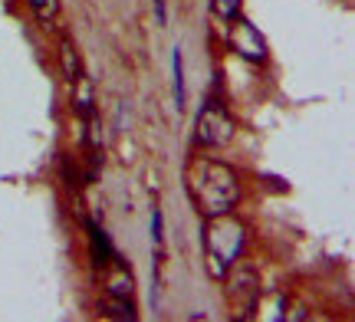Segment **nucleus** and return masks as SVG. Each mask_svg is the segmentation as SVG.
<instances>
[{"label":"nucleus","instance_id":"nucleus-9","mask_svg":"<svg viewBox=\"0 0 355 322\" xmlns=\"http://www.w3.org/2000/svg\"><path fill=\"white\" fill-rule=\"evenodd\" d=\"M73 109H76L79 118L92 116V82H89L83 73L73 79Z\"/></svg>","mask_w":355,"mask_h":322},{"label":"nucleus","instance_id":"nucleus-4","mask_svg":"<svg viewBox=\"0 0 355 322\" xmlns=\"http://www.w3.org/2000/svg\"><path fill=\"white\" fill-rule=\"evenodd\" d=\"M230 46L241 53L243 60H250V63H260L266 56L263 33H260L250 20H243V17H234V20H230Z\"/></svg>","mask_w":355,"mask_h":322},{"label":"nucleus","instance_id":"nucleus-1","mask_svg":"<svg viewBox=\"0 0 355 322\" xmlns=\"http://www.w3.org/2000/svg\"><path fill=\"white\" fill-rule=\"evenodd\" d=\"M188 194L204 217L230 214L241 201V181L234 168L214 158H194L188 165Z\"/></svg>","mask_w":355,"mask_h":322},{"label":"nucleus","instance_id":"nucleus-13","mask_svg":"<svg viewBox=\"0 0 355 322\" xmlns=\"http://www.w3.org/2000/svg\"><path fill=\"white\" fill-rule=\"evenodd\" d=\"M171 66H175V105L184 109V69H181V53L178 50L171 56Z\"/></svg>","mask_w":355,"mask_h":322},{"label":"nucleus","instance_id":"nucleus-15","mask_svg":"<svg viewBox=\"0 0 355 322\" xmlns=\"http://www.w3.org/2000/svg\"><path fill=\"white\" fill-rule=\"evenodd\" d=\"M152 240L155 244H162V211H155L152 214Z\"/></svg>","mask_w":355,"mask_h":322},{"label":"nucleus","instance_id":"nucleus-14","mask_svg":"<svg viewBox=\"0 0 355 322\" xmlns=\"http://www.w3.org/2000/svg\"><path fill=\"white\" fill-rule=\"evenodd\" d=\"M211 10H214V17L230 24L237 17V10H241V0H211Z\"/></svg>","mask_w":355,"mask_h":322},{"label":"nucleus","instance_id":"nucleus-7","mask_svg":"<svg viewBox=\"0 0 355 322\" xmlns=\"http://www.w3.org/2000/svg\"><path fill=\"white\" fill-rule=\"evenodd\" d=\"M260 293V283H257V273L250 267L234 273V283H230V296H243L247 299V310H254V299Z\"/></svg>","mask_w":355,"mask_h":322},{"label":"nucleus","instance_id":"nucleus-12","mask_svg":"<svg viewBox=\"0 0 355 322\" xmlns=\"http://www.w3.org/2000/svg\"><path fill=\"white\" fill-rule=\"evenodd\" d=\"M102 142H105V138H102V118L92 112V116L86 118V145L92 148V152H99Z\"/></svg>","mask_w":355,"mask_h":322},{"label":"nucleus","instance_id":"nucleus-8","mask_svg":"<svg viewBox=\"0 0 355 322\" xmlns=\"http://www.w3.org/2000/svg\"><path fill=\"white\" fill-rule=\"evenodd\" d=\"M99 312L105 316V319H125L132 322L139 312H135V306H132V299L128 296H112V293H105V296L99 299Z\"/></svg>","mask_w":355,"mask_h":322},{"label":"nucleus","instance_id":"nucleus-11","mask_svg":"<svg viewBox=\"0 0 355 322\" xmlns=\"http://www.w3.org/2000/svg\"><path fill=\"white\" fill-rule=\"evenodd\" d=\"M30 7H33L40 24H53L60 13V0H30Z\"/></svg>","mask_w":355,"mask_h":322},{"label":"nucleus","instance_id":"nucleus-10","mask_svg":"<svg viewBox=\"0 0 355 322\" xmlns=\"http://www.w3.org/2000/svg\"><path fill=\"white\" fill-rule=\"evenodd\" d=\"M60 60H63V76L73 82V79L79 76V56H76V46H73L69 39H63V46H60Z\"/></svg>","mask_w":355,"mask_h":322},{"label":"nucleus","instance_id":"nucleus-5","mask_svg":"<svg viewBox=\"0 0 355 322\" xmlns=\"http://www.w3.org/2000/svg\"><path fill=\"white\" fill-rule=\"evenodd\" d=\"M86 227H89V247H92V263H96V267H109V263L119 257V253H115V247H112V240L105 237V231H102L96 220H89Z\"/></svg>","mask_w":355,"mask_h":322},{"label":"nucleus","instance_id":"nucleus-2","mask_svg":"<svg viewBox=\"0 0 355 322\" xmlns=\"http://www.w3.org/2000/svg\"><path fill=\"white\" fill-rule=\"evenodd\" d=\"M243 247H247V231L241 220L230 214H214L204 224V260L207 273L214 280H227V273L241 263Z\"/></svg>","mask_w":355,"mask_h":322},{"label":"nucleus","instance_id":"nucleus-3","mask_svg":"<svg viewBox=\"0 0 355 322\" xmlns=\"http://www.w3.org/2000/svg\"><path fill=\"white\" fill-rule=\"evenodd\" d=\"M234 132H237V125H234V118H230V112L224 105L217 99L204 102L201 116H198V129H194L198 142L207 145V148H224L234 138Z\"/></svg>","mask_w":355,"mask_h":322},{"label":"nucleus","instance_id":"nucleus-6","mask_svg":"<svg viewBox=\"0 0 355 322\" xmlns=\"http://www.w3.org/2000/svg\"><path fill=\"white\" fill-rule=\"evenodd\" d=\"M109 267H112V273H109V283H105V289H109L112 296H128V299H132V293H135V280H132V270H128V267H125V263H122L119 257H115Z\"/></svg>","mask_w":355,"mask_h":322}]
</instances>
